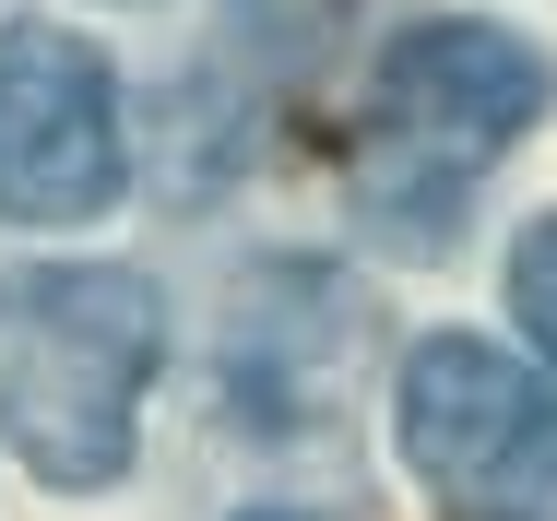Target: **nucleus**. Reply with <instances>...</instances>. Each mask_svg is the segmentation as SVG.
<instances>
[{
  "mask_svg": "<svg viewBox=\"0 0 557 521\" xmlns=\"http://www.w3.org/2000/svg\"><path fill=\"white\" fill-rule=\"evenodd\" d=\"M546 96H557V60L522 24H486V12L404 24L368 72V142H356L368 225H392L404 249H440L462 190L546 119Z\"/></svg>",
  "mask_w": 557,
  "mask_h": 521,
  "instance_id": "nucleus-2",
  "label": "nucleus"
},
{
  "mask_svg": "<svg viewBox=\"0 0 557 521\" xmlns=\"http://www.w3.org/2000/svg\"><path fill=\"white\" fill-rule=\"evenodd\" d=\"M166 368V285L131 261H12L0 273V450L36 486L96 498L143 450Z\"/></svg>",
  "mask_w": 557,
  "mask_h": 521,
  "instance_id": "nucleus-1",
  "label": "nucleus"
},
{
  "mask_svg": "<svg viewBox=\"0 0 557 521\" xmlns=\"http://www.w3.org/2000/svg\"><path fill=\"white\" fill-rule=\"evenodd\" d=\"M510 320L557 356V213H534V225L510 237Z\"/></svg>",
  "mask_w": 557,
  "mask_h": 521,
  "instance_id": "nucleus-5",
  "label": "nucleus"
},
{
  "mask_svg": "<svg viewBox=\"0 0 557 521\" xmlns=\"http://www.w3.org/2000/svg\"><path fill=\"white\" fill-rule=\"evenodd\" d=\"M392 438L450 521H557V392L474 332H428L392 380Z\"/></svg>",
  "mask_w": 557,
  "mask_h": 521,
  "instance_id": "nucleus-3",
  "label": "nucleus"
},
{
  "mask_svg": "<svg viewBox=\"0 0 557 521\" xmlns=\"http://www.w3.org/2000/svg\"><path fill=\"white\" fill-rule=\"evenodd\" d=\"M237 521H321V510H237Z\"/></svg>",
  "mask_w": 557,
  "mask_h": 521,
  "instance_id": "nucleus-6",
  "label": "nucleus"
},
{
  "mask_svg": "<svg viewBox=\"0 0 557 521\" xmlns=\"http://www.w3.org/2000/svg\"><path fill=\"white\" fill-rule=\"evenodd\" d=\"M131 190L119 72L72 24H0V225H96Z\"/></svg>",
  "mask_w": 557,
  "mask_h": 521,
  "instance_id": "nucleus-4",
  "label": "nucleus"
}]
</instances>
